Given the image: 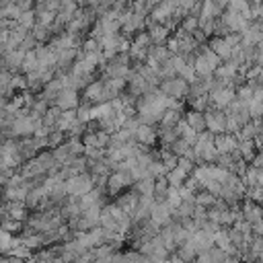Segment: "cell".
Masks as SVG:
<instances>
[{
	"instance_id": "cell-1",
	"label": "cell",
	"mask_w": 263,
	"mask_h": 263,
	"mask_svg": "<svg viewBox=\"0 0 263 263\" xmlns=\"http://www.w3.org/2000/svg\"><path fill=\"white\" fill-rule=\"evenodd\" d=\"M242 216H245V220L247 222H257V220H263V205H259V203H255V201H251V199H247V197H242Z\"/></svg>"
},
{
	"instance_id": "cell-2",
	"label": "cell",
	"mask_w": 263,
	"mask_h": 263,
	"mask_svg": "<svg viewBox=\"0 0 263 263\" xmlns=\"http://www.w3.org/2000/svg\"><path fill=\"white\" fill-rule=\"evenodd\" d=\"M236 148H238L240 156H242L247 162H251V160H253V156L257 154L255 142H253L251 138H238V142H236Z\"/></svg>"
},
{
	"instance_id": "cell-3",
	"label": "cell",
	"mask_w": 263,
	"mask_h": 263,
	"mask_svg": "<svg viewBox=\"0 0 263 263\" xmlns=\"http://www.w3.org/2000/svg\"><path fill=\"white\" fill-rule=\"evenodd\" d=\"M212 49L222 58V62H226V60H230V55H232V45L224 39V37H218V39H214L212 41Z\"/></svg>"
},
{
	"instance_id": "cell-4",
	"label": "cell",
	"mask_w": 263,
	"mask_h": 263,
	"mask_svg": "<svg viewBox=\"0 0 263 263\" xmlns=\"http://www.w3.org/2000/svg\"><path fill=\"white\" fill-rule=\"evenodd\" d=\"M187 123L195 129V132H203L205 129V115H201V111H191L187 115Z\"/></svg>"
},
{
	"instance_id": "cell-5",
	"label": "cell",
	"mask_w": 263,
	"mask_h": 263,
	"mask_svg": "<svg viewBox=\"0 0 263 263\" xmlns=\"http://www.w3.org/2000/svg\"><path fill=\"white\" fill-rule=\"evenodd\" d=\"M245 197L251 199V201H255V203H259V205H263V185H251V187H247Z\"/></svg>"
},
{
	"instance_id": "cell-6",
	"label": "cell",
	"mask_w": 263,
	"mask_h": 263,
	"mask_svg": "<svg viewBox=\"0 0 263 263\" xmlns=\"http://www.w3.org/2000/svg\"><path fill=\"white\" fill-rule=\"evenodd\" d=\"M247 109H249L251 117H261V115H263V101H259V99H251V101L247 103Z\"/></svg>"
},
{
	"instance_id": "cell-7",
	"label": "cell",
	"mask_w": 263,
	"mask_h": 263,
	"mask_svg": "<svg viewBox=\"0 0 263 263\" xmlns=\"http://www.w3.org/2000/svg\"><path fill=\"white\" fill-rule=\"evenodd\" d=\"M197 205H203V208H210V205H214V201H216V195L212 193V191H201L199 195H197Z\"/></svg>"
},
{
	"instance_id": "cell-8",
	"label": "cell",
	"mask_w": 263,
	"mask_h": 263,
	"mask_svg": "<svg viewBox=\"0 0 263 263\" xmlns=\"http://www.w3.org/2000/svg\"><path fill=\"white\" fill-rule=\"evenodd\" d=\"M249 164L255 166V168H261V171H263V150H257V154L253 156V160H251Z\"/></svg>"
},
{
	"instance_id": "cell-9",
	"label": "cell",
	"mask_w": 263,
	"mask_h": 263,
	"mask_svg": "<svg viewBox=\"0 0 263 263\" xmlns=\"http://www.w3.org/2000/svg\"><path fill=\"white\" fill-rule=\"evenodd\" d=\"M251 232H253V234H259V236H263V220H257V222H253V224H251Z\"/></svg>"
},
{
	"instance_id": "cell-10",
	"label": "cell",
	"mask_w": 263,
	"mask_h": 263,
	"mask_svg": "<svg viewBox=\"0 0 263 263\" xmlns=\"http://www.w3.org/2000/svg\"><path fill=\"white\" fill-rule=\"evenodd\" d=\"M253 142H255V148L257 150H263V132H257L253 136Z\"/></svg>"
},
{
	"instance_id": "cell-11",
	"label": "cell",
	"mask_w": 263,
	"mask_h": 263,
	"mask_svg": "<svg viewBox=\"0 0 263 263\" xmlns=\"http://www.w3.org/2000/svg\"><path fill=\"white\" fill-rule=\"evenodd\" d=\"M255 23H257V25H259V29L263 31V14H261V16H257V18H255Z\"/></svg>"
},
{
	"instance_id": "cell-12",
	"label": "cell",
	"mask_w": 263,
	"mask_h": 263,
	"mask_svg": "<svg viewBox=\"0 0 263 263\" xmlns=\"http://www.w3.org/2000/svg\"><path fill=\"white\" fill-rule=\"evenodd\" d=\"M249 2H251V4H255V2H263V0H249Z\"/></svg>"
}]
</instances>
